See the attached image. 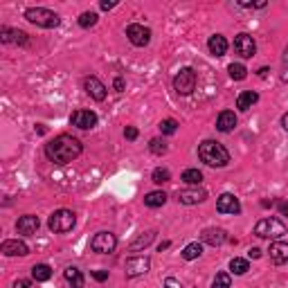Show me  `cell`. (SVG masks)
Wrapping results in <instances>:
<instances>
[{"label": "cell", "mask_w": 288, "mask_h": 288, "mask_svg": "<svg viewBox=\"0 0 288 288\" xmlns=\"http://www.w3.org/2000/svg\"><path fill=\"white\" fill-rule=\"evenodd\" d=\"M81 151H83L81 142L72 135H59L45 144V156H48L54 165H68L74 158L81 156Z\"/></svg>", "instance_id": "obj_1"}, {"label": "cell", "mask_w": 288, "mask_h": 288, "mask_svg": "<svg viewBox=\"0 0 288 288\" xmlns=\"http://www.w3.org/2000/svg\"><path fill=\"white\" fill-rule=\"evenodd\" d=\"M198 158L205 162L207 167H225L230 162L228 149L216 140H205L198 147Z\"/></svg>", "instance_id": "obj_2"}, {"label": "cell", "mask_w": 288, "mask_h": 288, "mask_svg": "<svg viewBox=\"0 0 288 288\" xmlns=\"http://www.w3.org/2000/svg\"><path fill=\"white\" fill-rule=\"evenodd\" d=\"M254 234H257L259 239L277 241L286 234V225H284L279 219H275V216H268V219H261L257 225H254Z\"/></svg>", "instance_id": "obj_3"}, {"label": "cell", "mask_w": 288, "mask_h": 288, "mask_svg": "<svg viewBox=\"0 0 288 288\" xmlns=\"http://www.w3.org/2000/svg\"><path fill=\"white\" fill-rule=\"evenodd\" d=\"M25 18L30 20V23L39 25V27H45V30H52V27H59L61 18L54 11L45 9V7H30V9L25 11Z\"/></svg>", "instance_id": "obj_4"}, {"label": "cell", "mask_w": 288, "mask_h": 288, "mask_svg": "<svg viewBox=\"0 0 288 288\" xmlns=\"http://www.w3.org/2000/svg\"><path fill=\"white\" fill-rule=\"evenodd\" d=\"M74 223H77L74 212H70V210H57L52 216H50L48 228L52 230L54 234H65V232H70V230L74 228Z\"/></svg>", "instance_id": "obj_5"}, {"label": "cell", "mask_w": 288, "mask_h": 288, "mask_svg": "<svg viewBox=\"0 0 288 288\" xmlns=\"http://www.w3.org/2000/svg\"><path fill=\"white\" fill-rule=\"evenodd\" d=\"M173 88L178 95H191L196 88V72L191 68H182L173 79Z\"/></svg>", "instance_id": "obj_6"}, {"label": "cell", "mask_w": 288, "mask_h": 288, "mask_svg": "<svg viewBox=\"0 0 288 288\" xmlns=\"http://www.w3.org/2000/svg\"><path fill=\"white\" fill-rule=\"evenodd\" d=\"M115 245H117V239H115V234H113V232H97V234L93 236V241H90L93 252H99V254L113 252V250H115Z\"/></svg>", "instance_id": "obj_7"}, {"label": "cell", "mask_w": 288, "mask_h": 288, "mask_svg": "<svg viewBox=\"0 0 288 288\" xmlns=\"http://www.w3.org/2000/svg\"><path fill=\"white\" fill-rule=\"evenodd\" d=\"M126 36L133 45L144 48V45H149V41H151V30L144 27V25H140V23H131L126 27Z\"/></svg>", "instance_id": "obj_8"}, {"label": "cell", "mask_w": 288, "mask_h": 288, "mask_svg": "<svg viewBox=\"0 0 288 288\" xmlns=\"http://www.w3.org/2000/svg\"><path fill=\"white\" fill-rule=\"evenodd\" d=\"M234 52L239 54L241 59H250V57H254V52H257V43H254V39L250 34H239L234 39Z\"/></svg>", "instance_id": "obj_9"}, {"label": "cell", "mask_w": 288, "mask_h": 288, "mask_svg": "<svg viewBox=\"0 0 288 288\" xmlns=\"http://www.w3.org/2000/svg\"><path fill=\"white\" fill-rule=\"evenodd\" d=\"M216 210L221 214H239L241 212V203L234 194H221L216 200Z\"/></svg>", "instance_id": "obj_10"}, {"label": "cell", "mask_w": 288, "mask_h": 288, "mask_svg": "<svg viewBox=\"0 0 288 288\" xmlns=\"http://www.w3.org/2000/svg\"><path fill=\"white\" fill-rule=\"evenodd\" d=\"M207 198V191L200 189V187H191V189H182L178 191V203L180 205H198Z\"/></svg>", "instance_id": "obj_11"}, {"label": "cell", "mask_w": 288, "mask_h": 288, "mask_svg": "<svg viewBox=\"0 0 288 288\" xmlns=\"http://www.w3.org/2000/svg\"><path fill=\"white\" fill-rule=\"evenodd\" d=\"M0 252L5 254V257H27V254H30V248L18 239H7L0 245Z\"/></svg>", "instance_id": "obj_12"}, {"label": "cell", "mask_w": 288, "mask_h": 288, "mask_svg": "<svg viewBox=\"0 0 288 288\" xmlns=\"http://www.w3.org/2000/svg\"><path fill=\"white\" fill-rule=\"evenodd\" d=\"M149 261L147 257H131L126 261V277H140V275H147L149 273Z\"/></svg>", "instance_id": "obj_13"}, {"label": "cell", "mask_w": 288, "mask_h": 288, "mask_svg": "<svg viewBox=\"0 0 288 288\" xmlns=\"http://www.w3.org/2000/svg\"><path fill=\"white\" fill-rule=\"evenodd\" d=\"M97 124V115L93 111H74L72 113V126L81 128V131H88Z\"/></svg>", "instance_id": "obj_14"}, {"label": "cell", "mask_w": 288, "mask_h": 288, "mask_svg": "<svg viewBox=\"0 0 288 288\" xmlns=\"http://www.w3.org/2000/svg\"><path fill=\"white\" fill-rule=\"evenodd\" d=\"M83 88H86V93H88L95 102H104V99H106V86H104L97 77H86Z\"/></svg>", "instance_id": "obj_15"}, {"label": "cell", "mask_w": 288, "mask_h": 288, "mask_svg": "<svg viewBox=\"0 0 288 288\" xmlns=\"http://www.w3.org/2000/svg\"><path fill=\"white\" fill-rule=\"evenodd\" d=\"M200 239H203V243L207 245H223L225 241H228V232H225L223 228H207L203 234H200Z\"/></svg>", "instance_id": "obj_16"}, {"label": "cell", "mask_w": 288, "mask_h": 288, "mask_svg": "<svg viewBox=\"0 0 288 288\" xmlns=\"http://www.w3.org/2000/svg\"><path fill=\"white\" fill-rule=\"evenodd\" d=\"M41 228V221L39 216H20L18 223H16V230H18V234H25V236H30V234H36V230Z\"/></svg>", "instance_id": "obj_17"}, {"label": "cell", "mask_w": 288, "mask_h": 288, "mask_svg": "<svg viewBox=\"0 0 288 288\" xmlns=\"http://www.w3.org/2000/svg\"><path fill=\"white\" fill-rule=\"evenodd\" d=\"M0 41H2V43L25 45V43H27V34H25L23 30H9V27H0Z\"/></svg>", "instance_id": "obj_18"}, {"label": "cell", "mask_w": 288, "mask_h": 288, "mask_svg": "<svg viewBox=\"0 0 288 288\" xmlns=\"http://www.w3.org/2000/svg\"><path fill=\"white\" fill-rule=\"evenodd\" d=\"M270 259H273V264L282 266L288 261V243H284V241H275L273 245H270Z\"/></svg>", "instance_id": "obj_19"}, {"label": "cell", "mask_w": 288, "mask_h": 288, "mask_svg": "<svg viewBox=\"0 0 288 288\" xmlns=\"http://www.w3.org/2000/svg\"><path fill=\"white\" fill-rule=\"evenodd\" d=\"M236 126V115L232 111H223L219 115V119H216V128H219L221 133H230V131H234Z\"/></svg>", "instance_id": "obj_20"}, {"label": "cell", "mask_w": 288, "mask_h": 288, "mask_svg": "<svg viewBox=\"0 0 288 288\" xmlns=\"http://www.w3.org/2000/svg\"><path fill=\"white\" fill-rule=\"evenodd\" d=\"M207 48H210V52L214 54V57H223V54L228 52V41H225V36L214 34L207 41Z\"/></svg>", "instance_id": "obj_21"}, {"label": "cell", "mask_w": 288, "mask_h": 288, "mask_svg": "<svg viewBox=\"0 0 288 288\" xmlns=\"http://www.w3.org/2000/svg\"><path fill=\"white\" fill-rule=\"evenodd\" d=\"M257 102H259V95L254 93V90H245V93H241L239 99H236V108H239V111H248V108H252Z\"/></svg>", "instance_id": "obj_22"}, {"label": "cell", "mask_w": 288, "mask_h": 288, "mask_svg": "<svg viewBox=\"0 0 288 288\" xmlns=\"http://www.w3.org/2000/svg\"><path fill=\"white\" fill-rule=\"evenodd\" d=\"M63 277L68 279L70 288H83V275L79 268H74V266H68V268L63 270Z\"/></svg>", "instance_id": "obj_23"}, {"label": "cell", "mask_w": 288, "mask_h": 288, "mask_svg": "<svg viewBox=\"0 0 288 288\" xmlns=\"http://www.w3.org/2000/svg\"><path fill=\"white\" fill-rule=\"evenodd\" d=\"M156 234H158L156 230H149V232L140 234V236H137V239L131 243V250H133V252H137V250H142V248H149V245L153 243V239H156Z\"/></svg>", "instance_id": "obj_24"}, {"label": "cell", "mask_w": 288, "mask_h": 288, "mask_svg": "<svg viewBox=\"0 0 288 288\" xmlns=\"http://www.w3.org/2000/svg\"><path fill=\"white\" fill-rule=\"evenodd\" d=\"M167 203V194L165 191H149L144 196V205L147 207H162Z\"/></svg>", "instance_id": "obj_25"}, {"label": "cell", "mask_w": 288, "mask_h": 288, "mask_svg": "<svg viewBox=\"0 0 288 288\" xmlns=\"http://www.w3.org/2000/svg\"><path fill=\"white\" fill-rule=\"evenodd\" d=\"M32 277H34V282H48L52 277V268L48 264H36L32 268Z\"/></svg>", "instance_id": "obj_26"}, {"label": "cell", "mask_w": 288, "mask_h": 288, "mask_svg": "<svg viewBox=\"0 0 288 288\" xmlns=\"http://www.w3.org/2000/svg\"><path fill=\"white\" fill-rule=\"evenodd\" d=\"M200 254H203V245H200L198 241L189 243L185 250H182V259H187V261H194V259H198Z\"/></svg>", "instance_id": "obj_27"}, {"label": "cell", "mask_w": 288, "mask_h": 288, "mask_svg": "<svg viewBox=\"0 0 288 288\" xmlns=\"http://www.w3.org/2000/svg\"><path fill=\"white\" fill-rule=\"evenodd\" d=\"M248 270H250V266H248V261H245V259L234 257L232 261H230V273H232V275H245Z\"/></svg>", "instance_id": "obj_28"}, {"label": "cell", "mask_w": 288, "mask_h": 288, "mask_svg": "<svg viewBox=\"0 0 288 288\" xmlns=\"http://www.w3.org/2000/svg\"><path fill=\"white\" fill-rule=\"evenodd\" d=\"M228 72H230V77L234 79V81H243V79L248 77V70H245L243 63H232L228 68Z\"/></svg>", "instance_id": "obj_29"}, {"label": "cell", "mask_w": 288, "mask_h": 288, "mask_svg": "<svg viewBox=\"0 0 288 288\" xmlns=\"http://www.w3.org/2000/svg\"><path fill=\"white\" fill-rule=\"evenodd\" d=\"M182 180H185L187 185H196V187H198L200 182H203V173H200L198 169H187L185 173H182Z\"/></svg>", "instance_id": "obj_30"}, {"label": "cell", "mask_w": 288, "mask_h": 288, "mask_svg": "<svg viewBox=\"0 0 288 288\" xmlns=\"http://www.w3.org/2000/svg\"><path fill=\"white\" fill-rule=\"evenodd\" d=\"M151 180L156 182V185H162V182H169V180H171L169 169H165V167H158V169H153Z\"/></svg>", "instance_id": "obj_31"}, {"label": "cell", "mask_w": 288, "mask_h": 288, "mask_svg": "<svg viewBox=\"0 0 288 288\" xmlns=\"http://www.w3.org/2000/svg\"><path fill=\"white\" fill-rule=\"evenodd\" d=\"M97 18H99V16L95 14V11H83V14L79 16V25H81L83 30H88V27L97 25Z\"/></svg>", "instance_id": "obj_32"}, {"label": "cell", "mask_w": 288, "mask_h": 288, "mask_svg": "<svg viewBox=\"0 0 288 288\" xmlns=\"http://www.w3.org/2000/svg\"><path fill=\"white\" fill-rule=\"evenodd\" d=\"M160 131H162V135H173V133L178 131V122L176 119H162Z\"/></svg>", "instance_id": "obj_33"}, {"label": "cell", "mask_w": 288, "mask_h": 288, "mask_svg": "<svg viewBox=\"0 0 288 288\" xmlns=\"http://www.w3.org/2000/svg\"><path fill=\"white\" fill-rule=\"evenodd\" d=\"M230 286H232V279H230L228 273H219L214 284H212V288H230Z\"/></svg>", "instance_id": "obj_34"}, {"label": "cell", "mask_w": 288, "mask_h": 288, "mask_svg": "<svg viewBox=\"0 0 288 288\" xmlns=\"http://www.w3.org/2000/svg\"><path fill=\"white\" fill-rule=\"evenodd\" d=\"M149 151L156 153V156H162V153H167V144L160 140V137H156V140L149 142Z\"/></svg>", "instance_id": "obj_35"}, {"label": "cell", "mask_w": 288, "mask_h": 288, "mask_svg": "<svg viewBox=\"0 0 288 288\" xmlns=\"http://www.w3.org/2000/svg\"><path fill=\"white\" fill-rule=\"evenodd\" d=\"M282 79L284 83H288V45H286V50H284V68H282Z\"/></svg>", "instance_id": "obj_36"}, {"label": "cell", "mask_w": 288, "mask_h": 288, "mask_svg": "<svg viewBox=\"0 0 288 288\" xmlns=\"http://www.w3.org/2000/svg\"><path fill=\"white\" fill-rule=\"evenodd\" d=\"M165 288H182V284L178 282V279H173V277H167L165 279Z\"/></svg>", "instance_id": "obj_37"}, {"label": "cell", "mask_w": 288, "mask_h": 288, "mask_svg": "<svg viewBox=\"0 0 288 288\" xmlns=\"http://www.w3.org/2000/svg\"><path fill=\"white\" fill-rule=\"evenodd\" d=\"M124 137H126V140H135V137H137V128L135 126H126V131H124Z\"/></svg>", "instance_id": "obj_38"}, {"label": "cell", "mask_w": 288, "mask_h": 288, "mask_svg": "<svg viewBox=\"0 0 288 288\" xmlns=\"http://www.w3.org/2000/svg\"><path fill=\"white\" fill-rule=\"evenodd\" d=\"M93 277L97 279V282H106V279H108V270H95Z\"/></svg>", "instance_id": "obj_39"}, {"label": "cell", "mask_w": 288, "mask_h": 288, "mask_svg": "<svg viewBox=\"0 0 288 288\" xmlns=\"http://www.w3.org/2000/svg\"><path fill=\"white\" fill-rule=\"evenodd\" d=\"M14 288H32V284L27 282V279H18V282L14 284Z\"/></svg>", "instance_id": "obj_40"}, {"label": "cell", "mask_w": 288, "mask_h": 288, "mask_svg": "<svg viewBox=\"0 0 288 288\" xmlns=\"http://www.w3.org/2000/svg\"><path fill=\"white\" fill-rule=\"evenodd\" d=\"M115 5H117V2H111V0H102V5H99V7H102L104 11H108V9H113Z\"/></svg>", "instance_id": "obj_41"}, {"label": "cell", "mask_w": 288, "mask_h": 288, "mask_svg": "<svg viewBox=\"0 0 288 288\" xmlns=\"http://www.w3.org/2000/svg\"><path fill=\"white\" fill-rule=\"evenodd\" d=\"M248 257L250 259H259V257H261V250H259V248H250L248 250Z\"/></svg>", "instance_id": "obj_42"}, {"label": "cell", "mask_w": 288, "mask_h": 288, "mask_svg": "<svg viewBox=\"0 0 288 288\" xmlns=\"http://www.w3.org/2000/svg\"><path fill=\"white\" fill-rule=\"evenodd\" d=\"M115 90H117V93H122V90H124V79L122 77L115 79Z\"/></svg>", "instance_id": "obj_43"}, {"label": "cell", "mask_w": 288, "mask_h": 288, "mask_svg": "<svg viewBox=\"0 0 288 288\" xmlns=\"http://www.w3.org/2000/svg\"><path fill=\"white\" fill-rule=\"evenodd\" d=\"M268 72H270L268 68H261V70H259V77H261V79H266V77H268Z\"/></svg>", "instance_id": "obj_44"}, {"label": "cell", "mask_w": 288, "mask_h": 288, "mask_svg": "<svg viewBox=\"0 0 288 288\" xmlns=\"http://www.w3.org/2000/svg\"><path fill=\"white\" fill-rule=\"evenodd\" d=\"M169 245H171V243H169V241H162V243H160V245H158V250H160V252H162V250H167V248H169Z\"/></svg>", "instance_id": "obj_45"}, {"label": "cell", "mask_w": 288, "mask_h": 288, "mask_svg": "<svg viewBox=\"0 0 288 288\" xmlns=\"http://www.w3.org/2000/svg\"><path fill=\"white\" fill-rule=\"evenodd\" d=\"M282 126L288 131V113H286V115H284V117H282Z\"/></svg>", "instance_id": "obj_46"}, {"label": "cell", "mask_w": 288, "mask_h": 288, "mask_svg": "<svg viewBox=\"0 0 288 288\" xmlns=\"http://www.w3.org/2000/svg\"><path fill=\"white\" fill-rule=\"evenodd\" d=\"M282 212H284V214H288V203H284V205H282Z\"/></svg>", "instance_id": "obj_47"}]
</instances>
